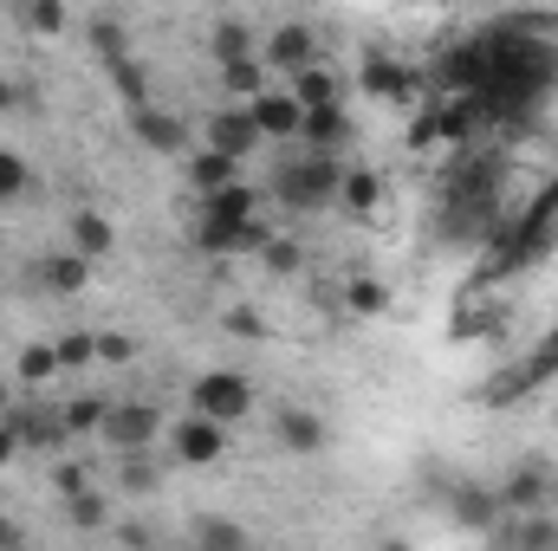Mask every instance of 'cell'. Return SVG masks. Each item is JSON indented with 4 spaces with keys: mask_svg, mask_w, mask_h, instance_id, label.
Returning <instances> with one entry per match:
<instances>
[{
    "mask_svg": "<svg viewBox=\"0 0 558 551\" xmlns=\"http://www.w3.org/2000/svg\"><path fill=\"white\" fill-rule=\"evenodd\" d=\"M65 241H72L85 260H105V254L118 247V228H111L98 208H78V215H72V228H65Z\"/></svg>",
    "mask_w": 558,
    "mask_h": 551,
    "instance_id": "16",
    "label": "cell"
},
{
    "mask_svg": "<svg viewBox=\"0 0 558 551\" xmlns=\"http://www.w3.org/2000/svg\"><path fill=\"white\" fill-rule=\"evenodd\" d=\"M189 182H195L202 195H208V188H228V182H241V156H228V149H208V143H202V149L189 156Z\"/></svg>",
    "mask_w": 558,
    "mask_h": 551,
    "instance_id": "17",
    "label": "cell"
},
{
    "mask_svg": "<svg viewBox=\"0 0 558 551\" xmlns=\"http://www.w3.org/2000/svg\"><path fill=\"white\" fill-rule=\"evenodd\" d=\"M92 52H98L105 65L131 59V39H124V26H118V20H92Z\"/></svg>",
    "mask_w": 558,
    "mask_h": 551,
    "instance_id": "30",
    "label": "cell"
},
{
    "mask_svg": "<svg viewBox=\"0 0 558 551\" xmlns=\"http://www.w3.org/2000/svg\"><path fill=\"white\" fill-rule=\"evenodd\" d=\"M267 188H274L279 208H292V215H325V208H338L344 162H338L331 149H305V143H299V156H286V162H279Z\"/></svg>",
    "mask_w": 558,
    "mask_h": 551,
    "instance_id": "1",
    "label": "cell"
},
{
    "mask_svg": "<svg viewBox=\"0 0 558 551\" xmlns=\"http://www.w3.org/2000/svg\"><path fill=\"white\" fill-rule=\"evenodd\" d=\"M228 331H241V338H267V318H254V311H228Z\"/></svg>",
    "mask_w": 558,
    "mask_h": 551,
    "instance_id": "39",
    "label": "cell"
},
{
    "mask_svg": "<svg viewBox=\"0 0 558 551\" xmlns=\"http://www.w3.org/2000/svg\"><path fill=\"white\" fill-rule=\"evenodd\" d=\"M162 434V409L156 403H111L105 421H98V441L111 448V454H131V448H149Z\"/></svg>",
    "mask_w": 558,
    "mask_h": 551,
    "instance_id": "5",
    "label": "cell"
},
{
    "mask_svg": "<svg viewBox=\"0 0 558 551\" xmlns=\"http://www.w3.org/2000/svg\"><path fill=\"white\" fill-rule=\"evenodd\" d=\"M59 409H65V428H72V434H98L111 396H72V403H59Z\"/></svg>",
    "mask_w": 558,
    "mask_h": 551,
    "instance_id": "29",
    "label": "cell"
},
{
    "mask_svg": "<svg viewBox=\"0 0 558 551\" xmlns=\"http://www.w3.org/2000/svg\"><path fill=\"white\" fill-rule=\"evenodd\" d=\"M202 215H215V221H254V188H241V182L208 188L202 195Z\"/></svg>",
    "mask_w": 558,
    "mask_h": 551,
    "instance_id": "24",
    "label": "cell"
},
{
    "mask_svg": "<svg viewBox=\"0 0 558 551\" xmlns=\"http://www.w3.org/2000/svg\"><path fill=\"white\" fill-rule=\"evenodd\" d=\"M26 26L33 33H65V7L59 0H26Z\"/></svg>",
    "mask_w": 558,
    "mask_h": 551,
    "instance_id": "36",
    "label": "cell"
},
{
    "mask_svg": "<svg viewBox=\"0 0 558 551\" xmlns=\"http://www.w3.org/2000/svg\"><path fill=\"white\" fill-rule=\"evenodd\" d=\"M338 201H344L351 215H377V201H384V182H377L371 169H344V188H338Z\"/></svg>",
    "mask_w": 558,
    "mask_h": 551,
    "instance_id": "25",
    "label": "cell"
},
{
    "mask_svg": "<svg viewBox=\"0 0 558 551\" xmlns=\"http://www.w3.org/2000/svg\"><path fill=\"white\" fill-rule=\"evenodd\" d=\"M274 441L286 448V454H325L331 434H325V421H318L312 409H279L274 415Z\"/></svg>",
    "mask_w": 558,
    "mask_h": 551,
    "instance_id": "12",
    "label": "cell"
},
{
    "mask_svg": "<svg viewBox=\"0 0 558 551\" xmlns=\"http://www.w3.org/2000/svg\"><path fill=\"white\" fill-rule=\"evenodd\" d=\"M221 85H228V98H260L267 91V59H228L221 65Z\"/></svg>",
    "mask_w": 558,
    "mask_h": 551,
    "instance_id": "22",
    "label": "cell"
},
{
    "mask_svg": "<svg viewBox=\"0 0 558 551\" xmlns=\"http://www.w3.org/2000/svg\"><path fill=\"white\" fill-rule=\"evenodd\" d=\"M33 285H46V292H85V279H92V260L78 254V247H65V254H52V260H39L33 267Z\"/></svg>",
    "mask_w": 558,
    "mask_h": 551,
    "instance_id": "14",
    "label": "cell"
},
{
    "mask_svg": "<svg viewBox=\"0 0 558 551\" xmlns=\"http://www.w3.org/2000/svg\"><path fill=\"white\" fill-rule=\"evenodd\" d=\"M351 137H357V124H351L344 105H312L305 124H299V143H305V149H331V156H338Z\"/></svg>",
    "mask_w": 558,
    "mask_h": 551,
    "instance_id": "10",
    "label": "cell"
},
{
    "mask_svg": "<svg viewBox=\"0 0 558 551\" xmlns=\"http://www.w3.org/2000/svg\"><path fill=\"white\" fill-rule=\"evenodd\" d=\"M247 111H254L260 137H286V143H299V124H305V105H299L292 91H279V85H267L260 98H247Z\"/></svg>",
    "mask_w": 558,
    "mask_h": 551,
    "instance_id": "8",
    "label": "cell"
},
{
    "mask_svg": "<svg viewBox=\"0 0 558 551\" xmlns=\"http://www.w3.org/2000/svg\"><path fill=\"white\" fill-rule=\"evenodd\" d=\"M98 357H105V364H131V357H137V338H124V331H105V338H98Z\"/></svg>",
    "mask_w": 558,
    "mask_h": 551,
    "instance_id": "37",
    "label": "cell"
},
{
    "mask_svg": "<svg viewBox=\"0 0 558 551\" xmlns=\"http://www.w3.org/2000/svg\"><path fill=\"white\" fill-rule=\"evenodd\" d=\"M13 105H20V91H13V85L0 78V111H13Z\"/></svg>",
    "mask_w": 558,
    "mask_h": 551,
    "instance_id": "42",
    "label": "cell"
},
{
    "mask_svg": "<svg viewBox=\"0 0 558 551\" xmlns=\"http://www.w3.org/2000/svg\"><path fill=\"white\" fill-rule=\"evenodd\" d=\"M494 493H500V506H507V513H546V506H553V493H558V480H553V467H546V461H526V467H513Z\"/></svg>",
    "mask_w": 558,
    "mask_h": 551,
    "instance_id": "7",
    "label": "cell"
},
{
    "mask_svg": "<svg viewBox=\"0 0 558 551\" xmlns=\"http://www.w3.org/2000/svg\"><path fill=\"white\" fill-rule=\"evenodd\" d=\"M131 131H137L156 156H182V149H189L182 118H169V111H156V105H137V111H131Z\"/></svg>",
    "mask_w": 558,
    "mask_h": 551,
    "instance_id": "13",
    "label": "cell"
},
{
    "mask_svg": "<svg viewBox=\"0 0 558 551\" xmlns=\"http://www.w3.org/2000/svg\"><path fill=\"white\" fill-rule=\"evenodd\" d=\"M312 59H318V33H312L305 20H286V26L267 33V65H274V72H305Z\"/></svg>",
    "mask_w": 558,
    "mask_h": 551,
    "instance_id": "9",
    "label": "cell"
},
{
    "mask_svg": "<svg viewBox=\"0 0 558 551\" xmlns=\"http://www.w3.org/2000/svg\"><path fill=\"white\" fill-rule=\"evenodd\" d=\"M118 487H124L131 500H143V493H156V487H162V467L149 461V448H131V454H118Z\"/></svg>",
    "mask_w": 558,
    "mask_h": 551,
    "instance_id": "21",
    "label": "cell"
},
{
    "mask_svg": "<svg viewBox=\"0 0 558 551\" xmlns=\"http://www.w3.org/2000/svg\"><path fill=\"white\" fill-rule=\"evenodd\" d=\"M52 487H59V493H78V487H92V467H85V461H59V467H52Z\"/></svg>",
    "mask_w": 558,
    "mask_h": 551,
    "instance_id": "38",
    "label": "cell"
},
{
    "mask_svg": "<svg viewBox=\"0 0 558 551\" xmlns=\"http://www.w3.org/2000/svg\"><path fill=\"white\" fill-rule=\"evenodd\" d=\"M65 519H72V532H105L111 526V500L98 487H78V493H65Z\"/></svg>",
    "mask_w": 558,
    "mask_h": 551,
    "instance_id": "20",
    "label": "cell"
},
{
    "mask_svg": "<svg viewBox=\"0 0 558 551\" xmlns=\"http://www.w3.org/2000/svg\"><path fill=\"white\" fill-rule=\"evenodd\" d=\"M52 351H59V370H78V364L98 357V338L92 331H65V338H52Z\"/></svg>",
    "mask_w": 558,
    "mask_h": 551,
    "instance_id": "33",
    "label": "cell"
},
{
    "mask_svg": "<svg viewBox=\"0 0 558 551\" xmlns=\"http://www.w3.org/2000/svg\"><path fill=\"white\" fill-rule=\"evenodd\" d=\"M344 305H351L357 318H384L390 292H384V279H351V285H344Z\"/></svg>",
    "mask_w": 558,
    "mask_h": 551,
    "instance_id": "27",
    "label": "cell"
},
{
    "mask_svg": "<svg viewBox=\"0 0 558 551\" xmlns=\"http://www.w3.org/2000/svg\"><path fill=\"white\" fill-rule=\"evenodd\" d=\"M189 539L195 546H247V526H234V519H195Z\"/></svg>",
    "mask_w": 558,
    "mask_h": 551,
    "instance_id": "34",
    "label": "cell"
},
{
    "mask_svg": "<svg viewBox=\"0 0 558 551\" xmlns=\"http://www.w3.org/2000/svg\"><path fill=\"white\" fill-rule=\"evenodd\" d=\"M33 188V169H26V156L20 149H0V201H20Z\"/></svg>",
    "mask_w": 558,
    "mask_h": 551,
    "instance_id": "32",
    "label": "cell"
},
{
    "mask_svg": "<svg viewBox=\"0 0 558 551\" xmlns=\"http://www.w3.org/2000/svg\"><path fill=\"white\" fill-rule=\"evenodd\" d=\"M487 539H500V546H520V551H546V546H558V526L546 519V513H520L513 526H494Z\"/></svg>",
    "mask_w": 558,
    "mask_h": 551,
    "instance_id": "19",
    "label": "cell"
},
{
    "mask_svg": "<svg viewBox=\"0 0 558 551\" xmlns=\"http://www.w3.org/2000/svg\"><path fill=\"white\" fill-rule=\"evenodd\" d=\"M7 403H13V390H7V377H0V409H7Z\"/></svg>",
    "mask_w": 558,
    "mask_h": 551,
    "instance_id": "44",
    "label": "cell"
},
{
    "mask_svg": "<svg viewBox=\"0 0 558 551\" xmlns=\"http://www.w3.org/2000/svg\"><path fill=\"white\" fill-rule=\"evenodd\" d=\"M208 52H215V65H228V59H247V52H254V33H247L241 20H221V26L208 33Z\"/></svg>",
    "mask_w": 558,
    "mask_h": 551,
    "instance_id": "26",
    "label": "cell"
},
{
    "mask_svg": "<svg viewBox=\"0 0 558 551\" xmlns=\"http://www.w3.org/2000/svg\"><path fill=\"white\" fill-rule=\"evenodd\" d=\"M111 72V85H118V98L137 111V105H149V78H143V65L137 59H118V65H105Z\"/></svg>",
    "mask_w": 558,
    "mask_h": 551,
    "instance_id": "28",
    "label": "cell"
},
{
    "mask_svg": "<svg viewBox=\"0 0 558 551\" xmlns=\"http://www.w3.org/2000/svg\"><path fill=\"white\" fill-rule=\"evenodd\" d=\"M189 409L215 415V421H241V415L254 409V383L241 370H202L189 383Z\"/></svg>",
    "mask_w": 558,
    "mask_h": 551,
    "instance_id": "3",
    "label": "cell"
},
{
    "mask_svg": "<svg viewBox=\"0 0 558 551\" xmlns=\"http://www.w3.org/2000/svg\"><path fill=\"white\" fill-rule=\"evenodd\" d=\"M202 143H208V149H228V156H254L260 124H254V111H215V118L202 124Z\"/></svg>",
    "mask_w": 558,
    "mask_h": 551,
    "instance_id": "11",
    "label": "cell"
},
{
    "mask_svg": "<svg viewBox=\"0 0 558 551\" xmlns=\"http://www.w3.org/2000/svg\"><path fill=\"white\" fill-rule=\"evenodd\" d=\"M260 267H267V273H299L305 254H299V241H274V234H267V241H260Z\"/></svg>",
    "mask_w": 558,
    "mask_h": 551,
    "instance_id": "35",
    "label": "cell"
},
{
    "mask_svg": "<svg viewBox=\"0 0 558 551\" xmlns=\"http://www.w3.org/2000/svg\"><path fill=\"white\" fill-rule=\"evenodd\" d=\"M20 448H26V441H20V428H13V421H7V415H0V467H7V461H13V454H20Z\"/></svg>",
    "mask_w": 558,
    "mask_h": 551,
    "instance_id": "40",
    "label": "cell"
},
{
    "mask_svg": "<svg viewBox=\"0 0 558 551\" xmlns=\"http://www.w3.org/2000/svg\"><path fill=\"white\" fill-rule=\"evenodd\" d=\"M221 454H228V421H215L202 409H189L175 421V461L182 467H215Z\"/></svg>",
    "mask_w": 558,
    "mask_h": 551,
    "instance_id": "6",
    "label": "cell"
},
{
    "mask_svg": "<svg viewBox=\"0 0 558 551\" xmlns=\"http://www.w3.org/2000/svg\"><path fill=\"white\" fill-rule=\"evenodd\" d=\"M286 91L312 111V105H338V91H344V85H338L325 65H305V72H292V85H286Z\"/></svg>",
    "mask_w": 558,
    "mask_h": 551,
    "instance_id": "23",
    "label": "cell"
},
{
    "mask_svg": "<svg viewBox=\"0 0 558 551\" xmlns=\"http://www.w3.org/2000/svg\"><path fill=\"white\" fill-rule=\"evenodd\" d=\"M20 539H26V532H20L13 519H0V546H20Z\"/></svg>",
    "mask_w": 558,
    "mask_h": 551,
    "instance_id": "41",
    "label": "cell"
},
{
    "mask_svg": "<svg viewBox=\"0 0 558 551\" xmlns=\"http://www.w3.org/2000/svg\"><path fill=\"white\" fill-rule=\"evenodd\" d=\"M46 377H59V351H52V344H26V351H20V383L39 390Z\"/></svg>",
    "mask_w": 558,
    "mask_h": 551,
    "instance_id": "31",
    "label": "cell"
},
{
    "mask_svg": "<svg viewBox=\"0 0 558 551\" xmlns=\"http://www.w3.org/2000/svg\"><path fill=\"white\" fill-rule=\"evenodd\" d=\"M500 493H481V487H454V519L468 526V532H494L500 526Z\"/></svg>",
    "mask_w": 558,
    "mask_h": 551,
    "instance_id": "18",
    "label": "cell"
},
{
    "mask_svg": "<svg viewBox=\"0 0 558 551\" xmlns=\"http://www.w3.org/2000/svg\"><path fill=\"white\" fill-rule=\"evenodd\" d=\"M364 91H371L377 105H403V98L416 91V72H403L397 59H377V52H371V59H364Z\"/></svg>",
    "mask_w": 558,
    "mask_h": 551,
    "instance_id": "15",
    "label": "cell"
},
{
    "mask_svg": "<svg viewBox=\"0 0 558 551\" xmlns=\"http://www.w3.org/2000/svg\"><path fill=\"white\" fill-rule=\"evenodd\" d=\"M7 421L20 428V441L26 448H39V454H59L65 441H72V428H65V409L59 403H46V396H20V403H7Z\"/></svg>",
    "mask_w": 558,
    "mask_h": 551,
    "instance_id": "4",
    "label": "cell"
},
{
    "mask_svg": "<svg viewBox=\"0 0 558 551\" xmlns=\"http://www.w3.org/2000/svg\"><path fill=\"white\" fill-rule=\"evenodd\" d=\"M546 351H553V357H558V325H553V331H546Z\"/></svg>",
    "mask_w": 558,
    "mask_h": 551,
    "instance_id": "43",
    "label": "cell"
},
{
    "mask_svg": "<svg viewBox=\"0 0 558 551\" xmlns=\"http://www.w3.org/2000/svg\"><path fill=\"white\" fill-rule=\"evenodd\" d=\"M558 377V357L539 344V351H526V357H513V364H500L481 390H474V403H487V409H513V403H526V396H539L546 383Z\"/></svg>",
    "mask_w": 558,
    "mask_h": 551,
    "instance_id": "2",
    "label": "cell"
}]
</instances>
